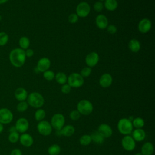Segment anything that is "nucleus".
<instances>
[{
	"mask_svg": "<svg viewBox=\"0 0 155 155\" xmlns=\"http://www.w3.org/2000/svg\"><path fill=\"white\" fill-rule=\"evenodd\" d=\"M128 48L133 53H137L140 49V44L138 40L133 39L130 40L128 43Z\"/></svg>",
	"mask_w": 155,
	"mask_h": 155,
	"instance_id": "24",
	"label": "nucleus"
},
{
	"mask_svg": "<svg viewBox=\"0 0 155 155\" xmlns=\"http://www.w3.org/2000/svg\"><path fill=\"white\" fill-rule=\"evenodd\" d=\"M105 1V0H99L100 2H102V1Z\"/></svg>",
	"mask_w": 155,
	"mask_h": 155,
	"instance_id": "48",
	"label": "nucleus"
},
{
	"mask_svg": "<svg viewBox=\"0 0 155 155\" xmlns=\"http://www.w3.org/2000/svg\"><path fill=\"white\" fill-rule=\"evenodd\" d=\"M26 56L25 50L21 48L13 49L9 54V60L12 65L16 68L21 67L25 64Z\"/></svg>",
	"mask_w": 155,
	"mask_h": 155,
	"instance_id": "1",
	"label": "nucleus"
},
{
	"mask_svg": "<svg viewBox=\"0 0 155 155\" xmlns=\"http://www.w3.org/2000/svg\"><path fill=\"white\" fill-rule=\"evenodd\" d=\"M15 126L18 133H24L29 128V122L26 118L21 117L16 120Z\"/></svg>",
	"mask_w": 155,
	"mask_h": 155,
	"instance_id": "11",
	"label": "nucleus"
},
{
	"mask_svg": "<svg viewBox=\"0 0 155 155\" xmlns=\"http://www.w3.org/2000/svg\"><path fill=\"white\" fill-rule=\"evenodd\" d=\"M10 155H22V153L20 149L15 148L11 151Z\"/></svg>",
	"mask_w": 155,
	"mask_h": 155,
	"instance_id": "42",
	"label": "nucleus"
},
{
	"mask_svg": "<svg viewBox=\"0 0 155 155\" xmlns=\"http://www.w3.org/2000/svg\"><path fill=\"white\" fill-rule=\"evenodd\" d=\"M154 152V146L152 143L147 142L141 147V153L142 155H152Z\"/></svg>",
	"mask_w": 155,
	"mask_h": 155,
	"instance_id": "21",
	"label": "nucleus"
},
{
	"mask_svg": "<svg viewBox=\"0 0 155 155\" xmlns=\"http://www.w3.org/2000/svg\"><path fill=\"white\" fill-rule=\"evenodd\" d=\"M8 35L4 31L0 32V46H4L8 41Z\"/></svg>",
	"mask_w": 155,
	"mask_h": 155,
	"instance_id": "34",
	"label": "nucleus"
},
{
	"mask_svg": "<svg viewBox=\"0 0 155 155\" xmlns=\"http://www.w3.org/2000/svg\"><path fill=\"white\" fill-rule=\"evenodd\" d=\"M25 56L26 57H28V58H31L33 56L34 54V51L31 49V48H27L25 51Z\"/></svg>",
	"mask_w": 155,
	"mask_h": 155,
	"instance_id": "43",
	"label": "nucleus"
},
{
	"mask_svg": "<svg viewBox=\"0 0 155 155\" xmlns=\"http://www.w3.org/2000/svg\"><path fill=\"white\" fill-rule=\"evenodd\" d=\"M71 87L68 84H63L62 86L61 87V92L64 94H68L70 91H71Z\"/></svg>",
	"mask_w": 155,
	"mask_h": 155,
	"instance_id": "40",
	"label": "nucleus"
},
{
	"mask_svg": "<svg viewBox=\"0 0 155 155\" xmlns=\"http://www.w3.org/2000/svg\"><path fill=\"white\" fill-rule=\"evenodd\" d=\"M37 130L39 134L47 136L50 135L53 130V128L50 122L47 120H41L37 124Z\"/></svg>",
	"mask_w": 155,
	"mask_h": 155,
	"instance_id": "7",
	"label": "nucleus"
},
{
	"mask_svg": "<svg viewBox=\"0 0 155 155\" xmlns=\"http://www.w3.org/2000/svg\"><path fill=\"white\" fill-rule=\"evenodd\" d=\"M151 22L148 18H143L138 24V30L142 33H148L151 28Z\"/></svg>",
	"mask_w": 155,
	"mask_h": 155,
	"instance_id": "13",
	"label": "nucleus"
},
{
	"mask_svg": "<svg viewBox=\"0 0 155 155\" xmlns=\"http://www.w3.org/2000/svg\"><path fill=\"white\" fill-rule=\"evenodd\" d=\"M50 65L51 62L48 58L45 57L42 58L38 61L37 63L36 69L38 71L44 73V71L48 70V68L50 67Z\"/></svg>",
	"mask_w": 155,
	"mask_h": 155,
	"instance_id": "14",
	"label": "nucleus"
},
{
	"mask_svg": "<svg viewBox=\"0 0 155 155\" xmlns=\"http://www.w3.org/2000/svg\"><path fill=\"white\" fill-rule=\"evenodd\" d=\"M65 117L63 114L61 113L54 114L51 118L50 124L56 130H60L62 128L65 124Z\"/></svg>",
	"mask_w": 155,
	"mask_h": 155,
	"instance_id": "6",
	"label": "nucleus"
},
{
	"mask_svg": "<svg viewBox=\"0 0 155 155\" xmlns=\"http://www.w3.org/2000/svg\"><path fill=\"white\" fill-rule=\"evenodd\" d=\"M27 97L28 93L25 88L22 87H19L16 89L15 91V97L16 100H18L19 102L24 101L27 99Z\"/></svg>",
	"mask_w": 155,
	"mask_h": 155,
	"instance_id": "20",
	"label": "nucleus"
},
{
	"mask_svg": "<svg viewBox=\"0 0 155 155\" xmlns=\"http://www.w3.org/2000/svg\"><path fill=\"white\" fill-rule=\"evenodd\" d=\"M68 84L73 88H79L84 83V78L78 73H73L67 78Z\"/></svg>",
	"mask_w": 155,
	"mask_h": 155,
	"instance_id": "5",
	"label": "nucleus"
},
{
	"mask_svg": "<svg viewBox=\"0 0 155 155\" xmlns=\"http://www.w3.org/2000/svg\"><path fill=\"white\" fill-rule=\"evenodd\" d=\"M19 134L18 131H14L10 133L8 136V140L12 143H15L19 141Z\"/></svg>",
	"mask_w": 155,
	"mask_h": 155,
	"instance_id": "32",
	"label": "nucleus"
},
{
	"mask_svg": "<svg viewBox=\"0 0 155 155\" xmlns=\"http://www.w3.org/2000/svg\"><path fill=\"white\" fill-rule=\"evenodd\" d=\"M97 131L104 137L108 138L111 136L113 134V130L111 127L107 124H101L99 125Z\"/></svg>",
	"mask_w": 155,
	"mask_h": 155,
	"instance_id": "15",
	"label": "nucleus"
},
{
	"mask_svg": "<svg viewBox=\"0 0 155 155\" xmlns=\"http://www.w3.org/2000/svg\"><path fill=\"white\" fill-rule=\"evenodd\" d=\"M76 12L78 17H87L90 12V6L87 2H81L76 7Z\"/></svg>",
	"mask_w": 155,
	"mask_h": 155,
	"instance_id": "9",
	"label": "nucleus"
},
{
	"mask_svg": "<svg viewBox=\"0 0 155 155\" xmlns=\"http://www.w3.org/2000/svg\"><path fill=\"white\" fill-rule=\"evenodd\" d=\"M75 132V128L74 127L71 125H67L62 127L61 129V133L62 135L65 136V137H70Z\"/></svg>",
	"mask_w": 155,
	"mask_h": 155,
	"instance_id": "23",
	"label": "nucleus"
},
{
	"mask_svg": "<svg viewBox=\"0 0 155 155\" xmlns=\"http://www.w3.org/2000/svg\"><path fill=\"white\" fill-rule=\"evenodd\" d=\"M45 115H46V113H45V110L40 108H38L35 111L34 117H35V119L36 120L40 122V121L44 120V119L45 117Z\"/></svg>",
	"mask_w": 155,
	"mask_h": 155,
	"instance_id": "30",
	"label": "nucleus"
},
{
	"mask_svg": "<svg viewBox=\"0 0 155 155\" xmlns=\"http://www.w3.org/2000/svg\"><path fill=\"white\" fill-rule=\"evenodd\" d=\"M43 76L46 80L50 81H52L54 78L55 74L53 71L48 70L44 72Z\"/></svg>",
	"mask_w": 155,
	"mask_h": 155,
	"instance_id": "35",
	"label": "nucleus"
},
{
	"mask_svg": "<svg viewBox=\"0 0 155 155\" xmlns=\"http://www.w3.org/2000/svg\"><path fill=\"white\" fill-rule=\"evenodd\" d=\"M99 60V55L97 53L93 51L90 53L85 57V63L89 67H93L96 66Z\"/></svg>",
	"mask_w": 155,
	"mask_h": 155,
	"instance_id": "12",
	"label": "nucleus"
},
{
	"mask_svg": "<svg viewBox=\"0 0 155 155\" xmlns=\"http://www.w3.org/2000/svg\"><path fill=\"white\" fill-rule=\"evenodd\" d=\"M21 144L25 147H31L34 142V140L33 137L28 133H22L21 135L19 136V139Z\"/></svg>",
	"mask_w": 155,
	"mask_h": 155,
	"instance_id": "16",
	"label": "nucleus"
},
{
	"mask_svg": "<svg viewBox=\"0 0 155 155\" xmlns=\"http://www.w3.org/2000/svg\"><path fill=\"white\" fill-rule=\"evenodd\" d=\"M14 131H16V129L15 128V125H13L12 127H10L9 128V132L10 133H12V132H14Z\"/></svg>",
	"mask_w": 155,
	"mask_h": 155,
	"instance_id": "44",
	"label": "nucleus"
},
{
	"mask_svg": "<svg viewBox=\"0 0 155 155\" xmlns=\"http://www.w3.org/2000/svg\"><path fill=\"white\" fill-rule=\"evenodd\" d=\"M28 108V104L25 101L19 102L16 106V110L22 113L25 111Z\"/></svg>",
	"mask_w": 155,
	"mask_h": 155,
	"instance_id": "33",
	"label": "nucleus"
},
{
	"mask_svg": "<svg viewBox=\"0 0 155 155\" xmlns=\"http://www.w3.org/2000/svg\"><path fill=\"white\" fill-rule=\"evenodd\" d=\"M61 149L59 145L53 144L48 148V153L50 155H59L61 153Z\"/></svg>",
	"mask_w": 155,
	"mask_h": 155,
	"instance_id": "27",
	"label": "nucleus"
},
{
	"mask_svg": "<svg viewBox=\"0 0 155 155\" xmlns=\"http://www.w3.org/2000/svg\"><path fill=\"white\" fill-rule=\"evenodd\" d=\"M13 119V114L7 108H0V123L2 124H8Z\"/></svg>",
	"mask_w": 155,
	"mask_h": 155,
	"instance_id": "8",
	"label": "nucleus"
},
{
	"mask_svg": "<svg viewBox=\"0 0 155 155\" xmlns=\"http://www.w3.org/2000/svg\"><path fill=\"white\" fill-rule=\"evenodd\" d=\"M91 67H85L84 68H83L81 71V75L83 77V78H87L88 77L91 73Z\"/></svg>",
	"mask_w": 155,
	"mask_h": 155,
	"instance_id": "36",
	"label": "nucleus"
},
{
	"mask_svg": "<svg viewBox=\"0 0 155 155\" xmlns=\"http://www.w3.org/2000/svg\"><path fill=\"white\" fill-rule=\"evenodd\" d=\"M99 85L103 88L109 87L113 82V78L110 74L104 73L103 74L99 79Z\"/></svg>",
	"mask_w": 155,
	"mask_h": 155,
	"instance_id": "17",
	"label": "nucleus"
},
{
	"mask_svg": "<svg viewBox=\"0 0 155 155\" xmlns=\"http://www.w3.org/2000/svg\"><path fill=\"white\" fill-rule=\"evenodd\" d=\"M117 130L120 133L124 135H129L133 131V126L132 122L128 118H122L117 122Z\"/></svg>",
	"mask_w": 155,
	"mask_h": 155,
	"instance_id": "3",
	"label": "nucleus"
},
{
	"mask_svg": "<svg viewBox=\"0 0 155 155\" xmlns=\"http://www.w3.org/2000/svg\"><path fill=\"white\" fill-rule=\"evenodd\" d=\"M30 40L27 36H22L19 40V45L21 48L23 50H27L30 45Z\"/></svg>",
	"mask_w": 155,
	"mask_h": 155,
	"instance_id": "28",
	"label": "nucleus"
},
{
	"mask_svg": "<svg viewBox=\"0 0 155 155\" xmlns=\"http://www.w3.org/2000/svg\"><path fill=\"white\" fill-rule=\"evenodd\" d=\"M79 19L78 16L76 13H71L68 16V21L71 24H75L78 22Z\"/></svg>",
	"mask_w": 155,
	"mask_h": 155,
	"instance_id": "39",
	"label": "nucleus"
},
{
	"mask_svg": "<svg viewBox=\"0 0 155 155\" xmlns=\"http://www.w3.org/2000/svg\"><path fill=\"white\" fill-rule=\"evenodd\" d=\"M69 116L72 120L76 121V120H78L80 118L81 114L77 110H73L70 112Z\"/></svg>",
	"mask_w": 155,
	"mask_h": 155,
	"instance_id": "37",
	"label": "nucleus"
},
{
	"mask_svg": "<svg viewBox=\"0 0 155 155\" xmlns=\"http://www.w3.org/2000/svg\"><path fill=\"white\" fill-rule=\"evenodd\" d=\"M91 142V138L89 134H84L79 139V143L83 146H87L90 145Z\"/></svg>",
	"mask_w": 155,
	"mask_h": 155,
	"instance_id": "31",
	"label": "nucleus"
},
{
	"mask_svg": "<svg viewBox=\"0 0 155 155\" xmlns=\"http://www.w3.org/2000/svg\"><path fill=\"white\" fill-rule=\"evenodd\" d=\"M27 100L28 105L38 109L42 107L45 102L42 95L38 92H32L28 94Z\"/></svg>",
	"mask_w": 155,
	"mask_h": 155,
	"instance_id": "2",
	"label": "nucleus"
},
{
	"mask_svg": "<svg viewBox=\"0 0 155 155\" xmlns=\"http://www.w3.org/2000/svg\"><path fill=\"white\" fill-rule=\"evenodd\" d=\"M4 130V125L0 123V134Z\"/></svg>",
	"mask_w": 155,
	"mask_h": 155,
	"instance_id": "45",
	"label": "nucleus"
},
{
	"mask_svg": "<svg viewBox=\"0 0 155 155\" xmlns=\"http://www.w3.org/2000/svg\"><path fill=\"white\" fill-rule=\"evenodd\" d=\"M131 122L133 127H135L136 128H142L145 125L144 120L140 117L134 118Z\"/></svg>",
	"mask_w": 155,
	"mask_h": 155,
	"instance_id": "29",
	"label": "nucleus"
},
{
	"mask_svg": "<svg viewBox=\"0 0 155 155\" xmlns=\"http://www.w3.org/2000/svg\"><path fill=\"white\" fill-rule=\"evenodd\" d=\"M121 145L124 150L127 151H132L136 147V142L130 135H125L122 139Z\"/></svg>",
	"mask_w": 155,
	"mask_h": 155,
	"instance_id": "10",
	"label": "nucleus"
},
{
	"mask_svg": "<svg viewBox=\"0 0 155 155\" xmlns=\"http://www.w3.org/2000/svg\"><path fill=\"white\" fill-rule=\"evenodd\" d=\"M55 80L59 84H65L67 82V75L62 72H59L55 74Z\"/></svg>",
	"mask_w": 155,
	"mask_h": 155,
	"instance_id": "26",
	"label": "nucleus"
},
{
	"mask_svg": "<svg viewBox=\"0 0 155 155\" xmlns=\"http://www.w3.org/2000/svg\"><path fill=\"white\" fill-rule=\"evenodd\" d=\"M134 155H142V154L141 153H137L136 154H135Z\"/></svg>",
	"mask_w": 155,
	"mask_h": 155,
	"instance_id": "47",
	"label": "nucleus"
},
{
	"mask_svg": "<svg viewBox=\"0 0 155 155\" xmlns=\"http://www.w3.org/2000/svg\"><path fill=\"white\" fill-rule=\"evenodd\" d=\"M104 4L102 2H100V1H97L94 3V5H93V8L94 9L95 11L97 12H101L103 8H104Z\"/></svg>",
	"mask_w": 155,
	"mask_h": 155,
	"instance_id": "38",
	"label": "nucleus"
},
{
	"mask_svg": "<svg viewBox=\"0 0 155 155\" xmlns=\"http://www.w3.org/2000/svg\"><path fill=\"white\" fill-rule=\"evenodd\" d=\"M107 28V31L110 34H114L117 31V28H116V25H113V24L108 25Z\"/></svg>",
	"mask_w": 155,
	"mask_h": 155,
	"instance_id": "41",
	"label": "nucleus"
},
{
	"mask_svg": "<svg viewBox=\"0 0 155 155\" xmlns=\"http://www.w3.org/2000/svg\"><path fill=\"white\" fill-rule=\"evenodd\" d=\"M95 22H96V24L97 25V27L100 28V29H105L108 26V19L104 15H99L96 16V19H95Z\"/></svg>",
	"mask_w": 155,
	"mask_h": 155,
	"instance_id": "19",
	"label": "nucleus"
},
{
	"mask_svg": "<svg viewBox=\"0 0 155 155\" xmlns=\"http://www.w3.org/2000/svg\"><path fill=\"white\" fill-rule=\"evenodd\" d=\"M77 110L81 114L85 116L90 114L93 110L92 103L87 99L81 100L77 104Z\"/></svg>",
	"mask_w": 155,
	"mask_h": 155,
	"instance_id": "4",
	"label": "nucleus"
},
{
	"mask_svg": "<svg viewBox=\"0 0 155 155\" xmlns=\"http://www.w3.org/2000/svg\"><path fill=\"white\" fill-rule=\"evenodd\" d=\"M9 0H0V4H5V2H7V1H8Z\"/></svg>",
	"mask_w": 155,
	"mask_h": 155,
	"instance_id": "46",
	"label": "nucleus"
},
{
	"mask_svg": "<svg viewBox=\"0 0 155 155\" xmlns=\"http://www.w3.org/2000/svg\"><path fill=\"white\" fill-rule=\"evenodd\" d=\"M118 4L116 0H105L104 7L109 11H114L117 7Z\"/></svg>",
	"mask_w": 155,
	"mask_h": 155,
	"instance_id": "25",
	"label": "nucleus"
},
{
	"mask_svg": "<svg viewBox=\"0 0 155 155\" xmlns=\"http://www.w3.org/2000/svg\"><path fill=\"white\" fill-rule=\"evenodd\" d=\"M90 136L91 138V141L96 144L101 145L104 142L105 138L97 131H93L90 134Z\"/></svg>",
	"mask_w": 155,
	"mask_h": 155,
	"instance_id": "22",
	"label": "nucleus"
},
{
	"mask_svg": "<svg viewBox=\"0 0 155 155\" xmlns=\"http://www.w3.org/2000/svg\"><path fill=\"white\" fill-rule=\"evenodd\" d=\"M132 137L135 142H142L146 137L145 131L142 128H136L132 131Z\"/></svg>",
	"mask_w": 155,
	"mask_h": 155,
	"instance_id": "18",
	"label": "nucleus"
}]
</instances>
